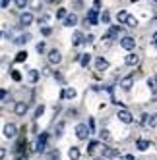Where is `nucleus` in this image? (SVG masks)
I'll return each instance as SVG.
<instances>
[{
	"mask_svg": "<svg viewBox=\"0 0 157 160\" xmlns=\"http://www.w3.org/2000/svg\"><path fill=\"white\" fill-rule=\"evenodd\" d=\"M62 129H64V123L60 122V123L57 125V129H54V135H57V137H60V135H62Z\"/></svg>",
	"mask_w": 157,
	"mask_h": 160,
	"instance_id": "2f4dec72",
	"label": "nucleus"
},
{
	"mask_svg": "<svg viewBox=\"0 0 157 160\" xmlns=\"http://www.w3.org/2000/svg\"><path fill=\"white\" fill-rule=\"evenodd\" d=\"M16 135H18L16 123H6V125H4V137H8V139H14Z\"/></svg>",
	"mask_w": 157,
	"mask_h": 160,
	"instance_id": "423d86ee",
	"label": "nucleus"
},
{
	"mask_svg": "<svg viewBox=\"0 0 157 160\" xmlns=\"http://www.w3.org/2000/svg\"><path fill=\"white\" fill-rule=\"evenodd\" d=\"M8 4H10V0H2V8H8Z\"/></svg>",
	"mask_w": 157,
	"mask_h": 160,
	"instance_id": "37998d69",
	"label": "nucleus"
},
{
	"mask_svg": "<svg viewBox=\"0 0 157 160\" xmlns=\"http://www.w3.org/2000/svg\"><path fill=\"white\" fill-rule=\"evenodd\" d=\"M12 79H14V81H21V75H19V72L12 70Z\"/></svg>",
	"mask_w": 157,
	"mask_h": 160,
	"instance_id": "c9c22d12",
	"label": "nucleus"
},
{
	"mask_svg": "<svg viewBox=\"0 0 157 160\" xmlns=\"http://www.w3.org/2000/svg\"><path fill=\"white\" fill-rule=\"evenodd\" d=\"M116 116H118V120H120L122 123H132V122H134V116H132L128 110H124V108L118 110V112H116Z\"/></svg>",
	"mask_w": 157,
	"mask_h": 160,
	"instance_id": "39448f33",
	"label": "nucleus"
},
{
	"mask_svg": "<svg viewBox=\"0 0 157 160\" xmlns=\"http://www.w3.org/2000/svg\"><path fill=\"white\" fill-rule=\"evenodd\" d=\"M120 47L124 50H134L136 48V39L134 37H122L120 39Z\"/></svg>",
	"mask_w": 157,
	"mask_h": 160,
	"instance_id": "f03ea898",
	"label": "nucleus"
},
{
	"mask_svg": "<svg viewBox=\"0 0 157 160\" xmlns=\"http://www.w3.org/2000/svg\"><path fill=\"white\" fill-rule=\"evenodd\" d=\"M66 16H68V14H66L64 8H58V10H57V18H66Z\"/></svg>",
	"mask_w": 157,
	"mask_h": 160,
	"instance_id": "f704fd0d",
	"label": "nucleus"
},
{
	"mask_svg": "<svg viewBox=\"0 0 157 160\" xmlns=\"http://www.w3.org/2000/svg\"><path fill=\"white\" fill-rule=\"evenodd\" d=\"M99 10H89V14H87V18H85V23H89V25H97L99 21H101V18H99Z\"/></svg>",
	"mask_w": 157,
	"mask_h": 160,
	"instance_id": "20e7f679",
	"label": "nucleus"
},
{
	"mask_svg": "<svg viewBox=\"0 0 157 160\" xmlns=\"http://www.w3.org/2000/svg\"><path fill=\"white\" fill-rule=\"evenodd\" d=\"M149 141L148 139H138L136 141V147H138V151H148V148H149Z\"/></svg>",
	"mask_w": 157,
	"mask_h": 160,
	"instance_id": "4468645a",
	"label": "nucleus"
},
{
	"mask_svg": "<svg viewBox=\"0 0 157 160\" xmlns=\"http://www.w3.org/2000/svg\"><path fill=\"white\" fill-rule=\"evenodd\" d=\"M118 31H120V27H116V25H115V27H111V31L107 33V37H105V39H111V37H116V35H118Z\"/></svg>",
	"mask_w": 157,
	"mask_h": 160,
	"instance_id": "393cba45",
	"label": "nucleus"
},
{
	"mask_svg": "<svg viewBox=\"0 0 157 160\" xmlns=\"http://www.w3.org/2000/svg\"><path fill=\"white\" fill-rule=\"evenodd\" d=\"M84 39H85V37H84V33H82V31H76V33H74V37H72V42L78 47V44H82V42H84Z\"/></svg>",
	"mask_w": 157,
	"mask_h": 160,
	"instance_id": "2eb2a0df",
	"label": "nucleus"
},
{
	"mask_svg": "<svg viewBox=\"0 0 157 160\" xmlns=\"http://www.w3.org/2000/svg\"><path fill=\"white\" fill-rule=\"evenodd\" d=\"M148 85H149V89H151V93H157V81H155V79H149Z\"/></svg>",
	"mask_w": 157,
	"mask_h": 160,
	"instance_id": "7c9ffc66",
	"label": "nucleus"
},
{
	"mask_svg": "<svg viewBox=\"0 0 157 160\" xmlns=\"http://www.w3.org/2000/svg\"><path fill=\"white\" fill-rule=\"evenodd\" d=\"M74 6H76V8H82V0H76V2H74Z\"/></svg>",
	"mask_w": 157,
	"mask_h": 160,
	"instance_id": "79ce46f5",
	"label": "nucleus"
},
{
	"mask_svg": "<svg viewBox=\"0 0 157 160\" xmlns=\"http://www.w3.org/2000/svg\"><path fill=\"white\" fill-rule=\"evenodd\" d=\"M89 133H91V128H87L85 123H80V125L76 128V137H78L80 141H85L87 137H89Z\"/></svg>",
	"mask_w": 157,
	"mask_h": 160,
	"instance_id": "f257e3e1",
	"label": "nucleus"
},
{
	"mask_svg": "<svg viewBox=\"0 0 157 160\" xmlns=\"http://www.w3.org/2000/svg\"><path fill=\"white\" fill-rule=\"evenodd\" d=\"M62 98H76V89H72V87H68V89H64L62 91Z\"/></svg>",
	"mask_w": 157,
	"mask_h": 160,
	"instance_id": "f3484780",
	"label": "nucleus"
},
{
	"mask_svg": "<svg viewBox=\"0 0 157 160\" xmlns=\"http://www.w3.org/2000/svg\"><path fill=\"white\" fill-rule=\"evenodd\" d=\"M47 139H49V135H47V133H43L39 139H37V145H35L37 152H45V148H47Z\"/></svg>",
	"mask_w": 157,
	"mask_h": 160,
	"instance_id": "0eeeda50",
	"label": "nucleus"
},
{
	"mask_svg": "<svg viewBox=\"0 0 157 160\" xmlns=\"http://www.w3.org/2000/svg\"><path fill=\"white\" fill-rule=\"evenodd\" d=\"M132 83H134V75H128V77H124V79H122V81H120V87L124 89V91H130Z\"/></svg>",
	"mask_w": 157,
	"mask_h": 160,
	"instance_id": "ddd939ff",
	"label": "nucleus"
},
{
	"mask_svg": "<svg viewBox=\"0 0 157 160\" xmlns=\"http://www.w3.org/2000/svg\"><path fill=\"white\" fill-rule=\"evenodd\" d=\"M64 25L66 27H76L78 25V16L76 14H68V16L64 18Z\"/></svg>",
	"mask_w": 157,
	"mask_h": 160,
	"instance_id": "9b49d317",
	"label": "nucleus"
},
{
	"mask_svg": "<svg viewBox=\"0 0 157 160\" xmlns=\"http://www.w3.org/2000/svg\"><path fill=\"white\" fill-rule=\"evenodd\" d=\"M27 60V52H24V50H21V52H18V56H16V62H25Z\"/></svg>",
	"mask_w": 157,
	"mask_h": 160,
	"instance_id": "bb28decb",
	"label": "nucleus"
},
{
	"mask_svg": "<svg viewBox=\"0 0 157 160\" xmlns=\"http://www.w3.org/2000/svg\"><path fill=\"white\" fill-rule=\"evenodd\" d=\"M97 160H103V158H97Z\"/></svg>",
	"mask_w": 157,
	"mask_h": 160,
	"instance_id": "49530a36",
	"label": "nucleus"
},
{
	"mask_svg": "<svg viewBox=\"0 0 157 160\" xmlns=\"http://www.w3.org/2000/svg\"><path fill=\"white\" fill-rule=\"evenodd\" d=\"M99 137H101V141H109L111 139V133L107 129H103V131H99Z\"/></svg>",
	"mask_w": 157,
	"mask_h": 160,
	"instance_id": "c756f323",
	"label": "nucleus"
},
{
	"mask_svg": "<svg viewBox=\"0 0 157 160\" xmlns=\"http://www.w3.org/2000/svg\"><path fill=\"white\" fill-rule=\"evenodd\" d=\"M25 112H27V104L24 100H19V102H16V106H14V114L16 116H25Z\"/></svg>",
	"mask_w": 157,
	"mask_h": 160,
	"instance_id": "1a4fd4ad",
	"label": "nucleus"
},
{
	"mask_svg": "<svg viewBox=\"0 0 157 160\" xmlns=\"http://www.w3.org/2000/svg\"><path fill=\"white\" fill-rule=\"evenodd\" d=\"M130 16L126 14V12H118L116 14V19H118V23H126V19H128Z\"/></svg>",
	"mask_w": 157,
	"mask_h": 160,
	"instance_id": "5701e85b",
	"label": "nucleus"
},
{
	"mask_svg": "<svg viewBox=\"0 0 157 160\" xmlns=\"http://www.w3.org/2000/svg\"><path fill=\"white\" fill-rule=\"evenodd\" d=\"M33 23V14H29V12H24L19 16V25L21 27H27V25H31Z\"/></svg>",
	"mask_w": 157,
	"mask_h": 160,
	"instance_id": "6e6552de",
	"label": "nucleus"
},
{
	"mask_svg": "<svg viewBox=\"0 0 157 160\" xmlns=\"http://www.w3.org/2000/svg\"><path fill=\"white\" fill-rule=\"evenodd\" d=\"M95 70H97V72H105V70H109V62L103 58V56L95 58Z\"/></svg>",
	"mask_w": 157,
	"mask_h": 160,
	"instance_id": "9d476101",
	"label": "nucleus"
},
{
	"mask_svg": "<svg viewBox=\"0 0 157 160\" xmlns=\"http://www.w3.org/2000/svg\"><path fill=\"white\" fill-rule=\"evenodd\" d=\"M109 19H111L109 12H103V14H101V23H109Z\"/></svg>",
	"mask_w": 157,
	"mask_h": 160,
	"instance_id": "473e14b6",
	"label": "nucleus"
},
{
	"mask_svg": "<svg viewBox=\"0 0 157 160\" xmlns=\"http://www.w3.org/2000/svg\"><path fill=\"white\" fill-rule=\"evenodd\" d=\"M93 39H95L93 35H85V39H84V42H85V44H87V42H93Z\"/></svg>",
	"mask_w": 157,
	"mask_h": 160,
	"instance_id": "e433bc0d",
	"label": "nucleus"
},
{
	"mask_svg": "<svg viewBox=\"0 0 157 160\" xmlns=\"http://www.w3.org/2000/svg\"><path fill=\"white\" fill-rule=\"evenodd\" d=\"M41 33H43L45 37H47V35H51V29H49V27H43V29H41Z\"/></svg>",
	"mask_w": 157,
	"mask_h": 160,
	"instance_id": "58836bf2",
	"label": "nucleus"
},
{
	"mask_svg": "<svg viewBox=\"0 0 157 160\" xmlns=\"http://www.w3.org/2000/svg\"><path fill=\"white\" fill-rule=\"evenodd\" d=\"M145 125L148 128H157V114H149L148 122H145Z\"/></svg>",
	"mask_w": 157,
	"mask_h": 160,
	"instance_id": "aec40b11",
	"label": "nucleus"
},
{
	"mask_svg": "<svg viewBox=\"0 0 157 160\" xmlns=\"http://www.w3.org/2000/svg\"><path fill=\"white\" fill-rule=\"evenodd\" d=\"M47 58H49V64H51V66H58V64L62 62V54H60L57 48H54V50H51V52H49Z\"/></svg>",
	"mask_w": 157,
	"mask_h": 160,
	"instance_id": "7ed1b4c3",
	"label": "nucleus"
},
{
	"mask_svg": "<svg viewBox=\"0 0 157 160\" xmlns=\"http://www.w3.org/2000/svg\"><path fill=\"white\" fill-rule=\"evenodd\" d=\"M43 114H45V106L41 104V106H37V110H35V116H33V118H35V120H39V118L43 116Z\"/></svg>",
	"mask_w": 157,
	"mask_h": 160,
	"instance_id": "c85d7f7f",
	"label": "nucleus"
},
{
	"mask_svg": "<svg viewBox=\"0 0 157 160\" xmlns=\"http://www.w3.org/2000/svg\"><path fill=\"white\" fill-rule=\"evenodd\" d=\"M115 156H118V148H113V147L103 148V158H115Z\"/></svg>",
	"mask_w": 157,
	"mask_h": 160,
	"instance_id": "f8f14e48",
	"label": "nucleus"
},
{
	"mask_svg": "<svg viewBox=\"0 0 157 160\" xmlns=\"http://www.w3.org/2000/svg\"><path fill=\"white\" fill-rule=\"evenodd\" d=\"M29 39H31V35H29V33H25V35H19L18 39H14V42H16V44H25Z\"/></svg>",
	"mask_w": 157,
	"mask_h": 160,
	"instance_id": "4be33fe9",
	"label": "nucleus"
},
{
	"mask_svg": "<svg viewBox=\"0 0 157 160\" xmlns=\"http://www.w3.org/2000/svg\"><path fill=\"white\" fill-rule=\"evenodd\" d=\"M89 62H91V54H82V56H80V64H82V68H87Z\"/></svg>",
	"mask_w": 157,
	"mask_h": 160,
	"instance_id": "412c9836",
	"label": "nucleus"
},
{
	"mask_svg": "<svg viewBox=\"0 0 157 160\" xmlns=\"http://www.w3.org/2000/svg\"><path fill=\"white\" fill-rule=\"evenodd\" d=\"M126 25H128V27H136V25H138V19L134 18V16H130V18L126 19Z\"/></svg>",
	"mask_w": 157,
	"mask_h": 160,
	"instance_id": "cd10ccee",
	"label": "nucleus"
},
{
	"mask_svg": "<svg viewBox=\"0 0 157 160\" xmlns=\"http://www.w3.org/2000/svg\"><path fill=\"white\" fill-rule=\"evenodd\" d=\"M49 160H60V152H58V148H52V151L49 152Z\"/></svg>",
	"mask_w": 157,
	"mask_h": 160,
	"instance_id": "b1692460",
	"label": "nucleus"
},
{
	"mask_svg": "<svg viewBox=\"0 0 157 160\" xmlns=\"http://www.w3.org/2000/svg\"><path fill=\"white\" fill-rule=\"evenodd\" d=\"M124 64H126V66H136V64H138V56H136V54H126Z\"/></svg>",
	"mask_w": 157,
	"mask_h": 160,
	"instance_id": "dca6fc26",
	"label": "nucleus"
},
{
	"mask_svg": "<svg viewBox=\"0 0 157 160\" xmlns=\"http://www.w3.org/2000/svg\"><path fill=\"white\" fill-rule=\"evenodd\" d=\"M35 48H37V52H45V42H39Z\"/></svg>",
	"mask_w": 157,
	"mask_h": 160,
	"instance_id": "4c0bfd02",
	"label": "nucleus"
},
{
	"mask_svg": "<svg viewBox=\"0 0 157 160\" xmlns=\"http://www.w3.org/2000/svg\"><path fill=\"white\" fill-rule=\"evenodd\" d=\"M130 2H140V0H130Z\"/></svg>",
	"mask_w": 157,
	"mask_h": 160,
	"instance_id": "a18cd8bd",
	"label": "nucleus"
},
{
	"mask_svg": "<svg viewBox=\"0 0 157 160\" xmlns=\"http://www.w3.org/2000/svg\"><path fill=\"white\" fill-rule=\"evenodd\" d=\"M99 6H101V0H95V2H93V8L99 10Z\"/></svg>",
	"mask_w": 157,
	"mask_h": 160,
	"instance_id": "a19ab883",
	"label": "nucleus"
},
{
	"mask_svg": "<svg viewBox=\"0 0 157 160\" xmlns=\"http://www.w3.org/2000/svg\"><path fill=\"white\" fill-rule=\"evenodd\" d=\"M27 79H29L31 83H37V81H39V72H37V70H29V72H27Z\"/></svg>",
	"mask_w": 157,
	"mask_h": 160,
	"instance_id": "6ab92c4d",
	"label": "nucleus"
},
{
	"mask_svg": "<svg viewBox=\"0 0 157 160\" xmlns=\"http://www.w3.org/2000/svg\"><path fill=\"white\" fill-rule=\"evenodd\" d=\"M97 147H99V143L97 141H91V143H89V147H87V154H93Z\"/></svg>",
	"mask_w": 157,
	"mask_h": 160,
	"instance_id": "a878e982",
	"label": "nucleus"
},
{
	"mask_svg": "<svg viewBox=\"0 0 157 160\" xmlns=\"http://www.w3.org/2000/svg\"><path fill=\"white\" fill-rule=\"evenodd\" d=\"M153 2H157V0H153Z\"/></svg>",
	"mask_w": 157,
	"mask_h": 160,
	"instance_id": "de8ad7c7",
	"label": "nucleus"
},
{
	"mask_svg": "<svg viewBox=\"0 0 157 160\" xmlns=\"http://www.w3.org/2000/svg\"><path fill=\"white\" fill-rule=\"evenodd\" d=\"M54 2H57V0H47V4H54Z\"/></svg>",
	"mask_w": 157,
	"mask_h": 160,
	"instance_id": "c03bdc74",
	"label": "nucleus"
},
{
	"mask_svg": "<svg viewBox=\"0 0 157 160\" xmlns=\"http://www.w3.org/2000/svg\"><path fill=\"white\" fill-rule=\"evenodd\" d=\"M14 2H16V6H18V8H25L29 0H14Z\"/></svg>",
	"mask_w": 157,
	"mask_h": 160,
	"instance_id": "72a5a7b5",
	"label": "nucleus"
},
{
	"mask_svg": "<svg viewBox=\"0 0 157 160\" xmlns=\"http://www.w3.org/2000/svg\"><path fill=\"white\" fill-rule=\"evenodd\" d=\"M68 158H70V160H78V158H80V148H78V147H70Z\"/></svg>",
	"mask_w": 157,
	"mask_h": 160,
	"instance_id": "a211bd4d",
	"label": "nucleus"
},
{
	"mask_svg": "<svg viewBox=\"0 0 157 160\" xmlns=\"http://www.w3.org/2000/svg\"><path fill=\"white\" fill-rule=\"evenodd\" d=\"M6 100H8V91L2 89V102H6Z\"/></svg>",
	"mask_w": 157,
	"mask_h": 160,
	"instance_id": "ea45409f",
	"label": "nucleus"
}]
</instances>
